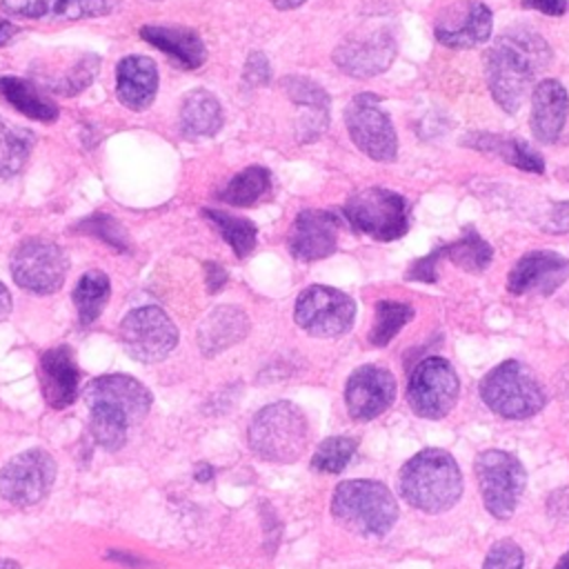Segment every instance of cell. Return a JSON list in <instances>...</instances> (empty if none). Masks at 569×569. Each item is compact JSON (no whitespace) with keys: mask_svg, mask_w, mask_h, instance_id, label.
I'll return each mask as SVG.
<instances>
[{"mask_svg":"<svg viewBox=\"0 0 569 569\" xmlns=\"http://www.w3.org/2000/svg\"><path fill=\"white\" fill-rule=\"evenodd\" d=\"M396 398V380L389 369L362 365L345 385V405L356 420H371L387 411Z\"/></svg>","mask_w":569,"mask_h":569,"instance_id":"2e32d148","label":"cell"},{"mask_svg":"<svg viewBox=\"0 0 569 569\" xmlns=\"http://www.w3.org/2000/svg\"><path fill=\"white\" fill-rule=\"evenodd\" d=\"M249 333V318L240 307L220 305L198 327V347L204 356H218Z\"/></svg>","mask_w":569,"mask_h":569,"instance_id":"d4e9b609","label":"cell"},{"mask_svg":"<svg viewBox=\"0 0 569 569\" xmlns=\"http://www.w3.org/2000/svg\"><path fill=\"white\" fill-rule=\"evenodd\" d=\"M353 318V300L345 291L325 284H311L300 291L293 309L298 327L318 338H333L349 331Z\"/></svg>","mask_w":569,"mask_h":569,"instance_id":"7c38bea8","label":"cell"},{"mask_svg":"<svg viewBox=\"0 0 569 569\" xmlns=\"http://www.w3.org/2000/svg\"><path fill=\"white\" fill-rule=\"evenodd\" d=\"M140 38L151 47L167 53L182 69H198L207 60V47L200 36L191 29L182 27H158L144 24L140 29Z\"/></svg>","mask_w":569,"mask_h":569,"instance_id":"484cf974","label":"cell"},{"mask_svg":"<svg viewBox=\"0 0 569 569\" xmlns=\"http://www.w3.org/2000/svg\"><path fill=\"white\" fill-rule=\"evenodd\" d=\"M378 96L360 93L345 109V124L353 144L378 162H391L398 153V138L389 116L380 109Z\"/></svg>","mask_w":569,"mask_h":569,"instance_id":"4fadbf2b","label":"cell"},{"mask_svg":"<svg viewBox=\"0 0 569 569\" xmlns=\"http://www.w3.org/2000/svg\"><path fill=\"white\" fill-rule=\"evenodd\" d=\"M153 2H162V0H153Z\"/></svg>","mask_w":569,"mask_h":569,"instance_id":"816d5d0a","label":"cell"},{"mask_svg":"<svg viewBox=\"0 0 569 569\" xmlns=\"http://www.w3.org/2000/svg\"><path fill=\"white\" fill-rule=\"evenodd\" d=\"M569 276V260L556 251L538 249L525 253L507 278V289L513 296L553 293Z\"/></svg>","mask_w":569,"mask_h":569,"instance_id":"ac0fdd59","label":"cell"},{"mask_svg":"<svg viewBox=\"0 0 569 569\" xmlns=\"http://www.w3.org/2000/svg\"><path fill=\"white\" fill-rule=\"evenodd\" d=\"M0 96L20 113H24L31 120L38 122H53L58 120V107L56 102L33 84L31 80L16 78V76H2L0 78Z\"/></svg>","mask_w":569,"mask_h":569,"instance_id":"83f0119b","label":"cell"},{"mask_svg":"<svg viewBox=\"0 0 569 569\" xmlns=\"http://www.w3.org/2000/svg\"><path fill=\"white\" fill-rule=\"evenodd\" d=\"M331 513L356 533L385 536L398 520V502L382 482L356 478L336 487Z\"/></svg>","mask_w":569,"mask_h":569,"instance_id":"5b68a950","label":"cell"},{"mask_svg":"<svg viewBox=\"0 0 569 569\" xmlns=\"http://www.w3.org/2000/svg\"><path fill=\"white\" fill-rule=\"evenodd\" d=\"M393 58L396 40L385 29L349 36L333 49V62L353 78L378 76L393 62Z\"/></svg>","mask_w":569,"mask_h":569,"instance_id":"9a60e30c","label":"cell"},{"mask_svg":"<svg viewBox=\"0 0 569 569\" xmlns=\"http://www.w3.org/2000/svg\"><path fill=\"white\" fill-rule=\"evenodd\" d=\"M271 189V173L264 167H247L236 173L218 193V198L233 207H251Z\"/></svg>","mask_w":569,"mask_h":569,"instance_id":"1f68e13d","label":"cell"},{"mask_svg":"<svg viewBox=\"0 0 569 569\" xmlns=\"http://www.w3.org/2000/svg\"><path fill=\"white\" fill-rule=\"evenodd\" d=\"M522 565H525L522 549L513 540L505 538L491 545L482 562V569H522Z\"/></svg>","mask_w":569,"mask_h":569,"instance_id":"f35d334b","label":"cell"},{"mask_svg":"<svg viewBox=\"0 0 569 569\" xmlns=\"http://www.w3.org/2000/svg\"><path fill=\"white\" fill-rule=\"evenodd\" d=\"M109 293H111V282L104 271L89 269L80 276V280L73 287L71 298L78 309V318H80L82 327H89L100 318V313L109 300Z\"/></svg>","mask_w":569,"mask_h":569,"instance_id":"f546056e","label":"cell"},{"mask_svg":"<svg viewBox=\"0 0 569 569\" xmlns=\"http://www.w3.org/2000/svg\"><path fill=\"white\" fill-rule=\"evenodd\" d=\"M80 367L69 345H58L40 358V389L51 409L69 407L78 396Z\"/></svg>","mask_w":569,"mask_h":569,"instance_id":"d6986e66","label":"cell"},{"mask_svg":"<svg viewBox=\"0 0 569 569\" xmlns=\"http://www.w3.org/2000/svg\"><path fill=\"white\" fill-rule=\"evenodd\" d=\"M9 313H11V293H9V289L0 282V322L7 320Z\"/></svg>","mask_w":569,"mask_h":569,"instance_id":"bcb514c9","label":"cell"},{"mask_svg":"<svg viewBox=\"0 0 569 569\" xmlns=\"http://www.w3.org/2000/svg\"><path fill=\"white\" fill-rule=\"evenodd\" d=\"M247 436L249 447L258 458L289 465L309 447V422L298 405L278 400L262 407L251 418Z\"/></svg>","mask_w":569,"mask_h":569,"instance_id":"277c9868","label":"cell"},{"mask_svg":"<svg viewBox=\"0 0 569 569\" xmlns=\"http://www.w3.org/2000/svg\"><path fill=\"white\" fill-rule=\"evenodd\" d=\"M460 382L449 360L431 356L422 360L407 385V400L416 416L427 420L445 418L458 400Z\"/></svg>","mask_w":569,"mask_h":569,"instance_id":"8fae6325","label":"cell"},{"mask_svg":"<svg viewBox=\"0 0 569 569\" xmlns=\"http://www.w3.org/2000/svg\"><path fill=\"white\" fill-rule=\"evenodd\" d=\"M551 62L547 40L529 27L502 31L485 53V71L493 100L507 113H516L531 91L533 80Z\"/></svg>","mask_w":569,"mask_h":569,"instance_id":"6da1fadb","label":"cell"},{"mask_svg":"<svg viewBox=\"0 0 569 569\" xmlns=\"http://www.w3.org/2000/svg\"><path fill=\"white\" fill-rule=\"evenodd\" d=\"M413 318V307L409 302L400 300H378L376 302V316L373 327L369 331V342L373 347L389 345L396 333Z\"/></svg>","mask_w":569,"mask_h":569,"instance_id":"e575fe53","label":"cell"},{"mask_svg":"<svg viewBox=\"0 0 569 569\" xmlns=\"http://www.w3.org/2000/svg\"><path fill=\"white\" fill-rule=\"evenodd\" d=\"M158 93V67L147 56H124L116 67V96L131 111L147 109Z\"/></svg>","mask_w":569,"mask_h":569,"instance_id":"cb8c5ba5","label":"cell"},{"mask_svg":"<svg viewBox=\"0 0 569 569\" xmlns=\"http://www.w3.org/2000/svg\"><path fill=\"white\" fill-rule=\"evenodd\" d=\"M204 280H207L209 293H216V291H220L224 287L227 271L218 262H204Z\"/></svg>","mask_w":569,"mask_h":569,"instance_id":"7bdbcfd3","label":"cell"},{"mask_svg":"<svg viewBox=\"0 0 569 569\" xmlns=\"http://www.w3.org/2000/svg\"><path fill=\"white\" fill-rule=\"evenodd\" d=\"M18 33H20V27L16 22L0 18V47H7L9 42H13Z\"/></svg>","mask_w":569,"mask_h":569,"instance_id":"f6af8a7d","label":"cell"},{"mask_svg":"<svg viewBox=\"0 0 569 569\" xmlns=\"http://www.w3.org/2000/svg\"><path fill=\"white\" fill-rule=\"evenodd\" d=\"M345 218L360 233L376 240H396L409 229V204L396 191L369 187L347 198Z\"/></svg>","mask_w":569,"mask_h":569,"instance_id":"52a82bcc","label":"cell"},{"mask_svg":"<svg viewBox=\"0 0 569 569\" xmlns=\"http://www.w3.org/2000/svg\"><path fill=\"white\" fill-rule=\"evenodd\" d=\"M556 569H569V549H567V553H565V556L558 560Z\"/></svg>","mask_w":569,"mask_h":569,"instance_id":"f907efd6","label":"cell"},{"mask_svg":"<svg viewBox=\"0 0 569 569\" xmlns=\"http://www.w3.org/2000/svg\"><path fill=\"white\" fill-rule=\"evenodd\" d=\"M33 147L36 136L31 129L0 118V178L16 176L27 164Z\"/></svg>","mask_w":569,"mask_h":569,"instance_id":"4dcf8cb0","label":"cell"},{"mask_svg":"<svg viewBox=\"0 0 569 569\" xmlns=\"http://www.w3.org/2000/svg\"><path fill=\"white\" fill-rule=\"evenodd\" d=\"M84 402L93 440L107 451H118L124 447L131 427L149 413L151 393L127 373H107L84 387Z\"/></svg>","mask_w":569,"mask_h":569,"instance_id":"7a4b0ae2","label":"cell"},{"mask_svg":"<svg viewBox=\"0 0 569 569\" xmlns=\"http://www.w3.org/2000/svg\"><path fill=\"white\" fill-rule=\"evenodd\" d=\"M242 78L247 84L251 87H258V84H267L269 78H271V67L264 58L262 51H251L247 62H244V71H242Z\"/></svg>","mask_w":569,"mask_h":569,"instance_id":"ab89813d","label":"cell"},{"mask_svg":"<svg viewBox=\"0 0 569 569\" xmlns=\"http://www.w3.org/2000/svg\"><path fill=\"white\" fill-rule=\"evenodd\" d=\"M465 144L498 156L500 160L522 169V171H533V173H542L545 171V160L542 156L529 147L525 140L518 138H507V136H498V133H471L465 138Z\"/></svg>","mask_w":569,"mask_h":569,"instance_id":"f1b7e54d","label":"cell"},{"mask_svg":"<svg viewBox=\"0 0 569 569\" xmlns=\"http://www.w3.org/2000/svg\"><path fill=\"white\" fill-rule=\"evenodd\" d=\"M9 269L20 289L36 296H49L62 287L69 260L56 242L47 238H27L13 249Z\"/></svg>","mask_w":569,"mask_h":569,"instance_id":"9c48e42d","label":"cell"},{"mask_svg":"<svg viewBox=\"0 0 569 569\" xmlns=\"http://www.w3.org/2000/svg\"><path fill=\"white\" fill-rule=\"evenodd\" d=\"M442 258V249L431 251L429 256L420 258L418 262L411 264L407 278L409 280H425V282H436V262Z\"/></svg>","mask_w":569,"mask_h":569,"instance_id":"b9f144b4","label":"cell"},{"mask_svg":"<svg viewBox=\"0 0 569 569\" xmlns=\"http://www.w3.org/2000/svg\"><path fill=\"white\" fill-rule=\"evenodd\" d=\"M442 249V256H447L456 267L465 269V271H482L489 262H491V256H493V249L487 240H482V236L471 227V229H465V233L447 244V247H440Z\"/></svg>","mask_w":569,"mask_h":569,"instance_id":"836d02e7","label":"cell"},{"mask_svg":"<svg viewBox=\"0 0 569 569\" xmlns=\"http://www.w3.org/2000/svg\"><path fill=\"white\" fill-rule=\"evenodd\" d=\"M98 67H100V58L96 53H89V56H82L73 69L69 73H64L56 84H51V91H58L62 96H76L80 93L82 89H87L96 73H98Z\"/></svg>","mask_w":569,"mask_h":569,"instance_id":"74e56055","label":"cell"},{"mask_svg":"<svg viewBox=\"0 0 569 569\" xmlns=\"http://www.w3.org/2000/svg\"><path fill=\"white\" fill-rule=\"evenodd\" d=\"M211 476H213V469L209 465H200V469L196 471V480L200 482H207Z\"/></svg>","mask_w":569,"mask_h":569,"instance_id":"c3c4849f","label":"cell"},{"mask_svg":"<svg viewBox=\"0 0 569 569\" xmlns=\"http://www.w3.org/2000/svg\"><path fill=\"white\" fill-rule=\"evenodd\" d=\"M522 7L547 16H562L567 11V0H522Z\"/></svg>","mask_w":569,"mask_h":569,"instance_id":"ee69618b","label":"cell"},{"mask_svg":"<svg viewBox=\"0 0 569 569\" xmlns=\"http://www.w3.org/2000/svg\"><path fill=\"white\" fill-rule=\"evenodd\" d=\"M0 7L29 20H84L118 11L120 0H0Z\"/></svg>","mask_w":569,"mask_h":569,"instance_id":"ffe728a7","label":"cell"},{"mask_svg":"<svg viewBox=\"0 0 569 569\" xmlns=\"http://www.w3.org/2000/svg\"><path fill=\"white\" fill-rule=\"evenodd\" d=\"M356 447L358 442L349 436H331L318 445L311 456V467L320 473H340L356 453Z\"/></svg>","mask_w":569,"mask_h":569,"instance_id":"d590c367","label":"cell"},{"mask_svg":"<svg viewBox=\"0 0 569 569\" xmlns=\"http://www.w3.org/2000/svg\"><path fill=\"white\" fill-rule=\"evenodd\" d=\"M476 478L485 509L498 520L511 518L527 485L522 462L513 453L487 449L476 458Z\"/></svg>","mask_w":569,"mask_h":569,"instance_id":"ba28073f","label":"cell"},{"mask_svg":"<svg viewBox=\"0 0 569 569\" xmlns=\"http://www.w3.org/2000/svg\"><path fill=\"white\" fill-rule=\"evenodd\" d=\"M222 127V107L207 89H193L180 104V131L189 140L211 138Z\"/></svg>","mask_w":569,"mask_h":569,"instance_id":"4316f807","label":"cell"},{"mask_svg":"<svg viewBox=\"0 0 569 569\" xmlns=\"http://www.w3.org/2000/svg\"><path fill=\"white\" fill-rule=\"evenodd\" d=\"M120 342L133 360L158 362L178 345V327L160 307H138L122 318Z\"/></svg>","mask_w":569,"mask_h":569,"instance_id":"30bf717a","label":"cell"},{"mask_svg":"<svg viewBox=\"0 0 569 569\" xmlns=\"http://www.w3.org/2000/svg\"><path fill=\"white\" fill-rule=\"evenodd\" d=\"M436 38L451 49H469L491 38V11L482 2H467L451 9L436 24Z\"/></svg>","mask_w":569,"mask_h":569,"instance_id":"44dd1931","label":"cell"},{"mask_svg":"<svg viewBox=\"0 0 569 569\" xmlns=\"http://www.w3.org/2000/svg\"><path fill=\"white\" fill-rule=\"evenodd\" d=\"M80 233H87V236H96L100 238L102 242H107L109 247H113L116 251H124L129 247L127 242V231L120 227V222L107 213H93L84 220L78 222L76 227Z\"/></svg>","mask_w":569,"mask_h":569,"instance_id":"8d00e7d4","label":"cell"},{"mask_svg":"<svg viewBox=\"0 0 569 569\" xmlns=\"http://www.w3.org/2000/svg\"><path fill=\"white\" fill-rule=\"evenodd\" d=\"M276 9H282V11H287V9H296V7H300V4H305V0H269Z\"/></svg>","mask_w":569,"mask_h":569,"instance_id":"7dc6e473","label":"cell"},{"mask_svg":"<svg viewBox=\"0 0 569 569\" xmlns=\"http://www.w3.org/2000/svg\"><path fill=\"white\" fill-rule=\"evenodd\" d=\"M547 233H569V200L553 202L540 222Z\"/></svg>","mask_w":569,"mask_h":569,"instance_id":"60d3db41","label":"cell"},{"mask_svg":"<svg viewBox=\"0 0 569 569\" xmlns=\"http://www.w3.org/2000/svg\"><path fill=\"white\" fill-rule=\"evenodd\" d=\"M0 569H20V565L9 558H0Z\"/></svg>","mask_w":569,"mask_h":569,"instance_id":"681fc988","label":"cell"},{"mask_svg":"<svg viewBox=\"0 0 569 569\" xmlns=\"http://www.w3.org/2000/svg\"><path fill=\"white\" fill-rule=\"evenodd\" d=\"M342 218L336 211L302 209L289 233V251L293 258L311 262L327 258L336 251Z\"/></svg>","mask_w":569,"mask_h":569,"instance_id":"e0dca14e","label":"cell"},{"mask_svg":"<svg viewBox=\"0 0 569 569\" xmlns=\"http://www.w3.org/2000/svg\"><path fill=\"white\" fill-rule=\"evenodd\" d=\"M56 460L44 449H27L0 469V496L16 507L40 502L53 487Z\"/></svg>","mask_w":569,"mask_h":569,"instance_id":"5bb4252c","label":"cell"},{"mask_svg":"<svg viewBox=\"0 0 569 569\" xmlns=\"http://www.w3.org/2000/svg\"><path fill=\"white\" fill-rule=\"evenodd\" d=\"M202 216L218 229V233L229 242V247L233 249V253L238 258H244L253 251L258 229L251 220L231 216V213H224L218 209H202Z\"/></svg>","mask_w":569,"mask_h":569,"instance_id":"d6a6232c","label":"cell"},{"mask_svg":"<svg viewBox=\"0 0 569 569\" xmlns=\"http://www.w3.org/2000/svg\"><path fill=\"white\" fill-rule=\"evenodd\" d=\"M398 489L411 507L427 513H440L458 502L462 493V473L449 451L422 449L400 469Z\"/></svg>","mask_w":569,"mask_h":569,"instance_id":"3957f363","label":"cell"},{"mask_svg":"<svg viewBox=\"0 0 569 569\" xmlns=\"http://www.w3.org/2000/svg\"><path fill=\"white\" fill-rule=\"evenodd\" d=\"M569 118V96L567 89L553 80L547 78L538 82L531 89V133L538 142L551 144L558 140V136L565 129V122Z\"/></svg>","mask_w":569,"mask_h":569,"instance_id":"7402d4cb","label":"cell"},{"mask_svg":"<svg viewBox=\"0 0 569 569\" xmlns=\"http://www.w3.org/2000/svg\"><path fill=\"white\" fill-rule=\"evenodd\" d=\"M282 89L291 102L300 107L298 116V138L300 142H313L329 122V93L313 80L302 76L282 78Z\"/></svg>","mask_w":569,"mask_h":569,"instance_id":"603a6c76","label":"cell"},{"mask_svg":"<svg viewBox=\"0 0 569 569\" xmlns=\"http://www.w3.org/2000/svg\"><path fill=\"white\" fill-rule=\"evenodd\" d=\"M482 402L507 420H525L545 407V389L518 360H505L480 380Z\"/></svg>","mask_w":569,"mask_h":569,"instance_id":"8992f818","label":"cell"}]
</instances>
